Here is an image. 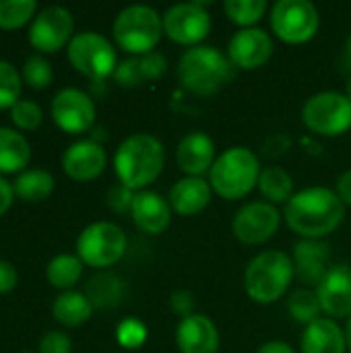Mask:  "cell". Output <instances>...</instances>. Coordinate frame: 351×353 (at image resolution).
<instances>
[{"mask_svg":"<svg viewBox=\"0 0 351 353\" xmlns=\"http://www.w3.org/2000/svg\"><path fill=\"white\" fill-rule=\"evenodd\" d=\"M114 79H116V83L120 87H126V89H132V87L143 85L145 83V77H143L139 58H126V60L118 62V66L114 70Z\"/></svg>","mask_w":351,"mask_h":353,"instance_id":"8d00e7d4","label":"cell"},{"mask_svg":"<svg viewBox=\"0 0 351 353\" xmlns=\"http://www.w3.org/2000/svg\"><path fill=\"white\" fill-rule=\"evenodd\" d=\"M37 14L35 0H0V29H21Z\"/></svg>","mask_w":351,"mask_h":353,"instance_id":"4dcf8cb0","label":"cell"},{"mask_svg":"<svg viewBox=\"0 0 351 353\" xmlns=\"http://www.w3.org/2000/svg\"><path fill=\"white\" fill-rule=\"evenodd\" d=\"M236 74V66L228 54L213 46H197L186 50L178 60V79L184 89L194 95H215L219 93Z\"/></svg>","mask_w":351,"mask_h":353,"instance_id":"3957f363","label":"cell"},{"mask_svg":"<svg viewBox=\"0 0 351 353\" xmlns=\"http://www.w3.org/2000/svg\"><path fill=\"white\" fill-rule=\"evenodd\" d=\"M257 353H296L294 347L285 341H269L265 345H261Z\"/></svg>","mask_w":351,"mask_h":353,"instance_id":"f6af8a7d","label":"cell"},{"mask_svg":"<svg viewBox=\"0 0 351 353\" xmlns=\"http://www.w3.org/2000/svg\"><path fill=\"white\" fill-rule=\"evenodd\" d=\"M72 341L62 331H48L39 339V353H70Z\"/></svg>","mask_w":351,"mask_h":353,"instance_id":"ab89813d","label":"cell"},{"mask_svg":"<svg viewBox=\"0 0 351 353\" xmlns=\"http://www.w3.org/2000/svg\"><path fill=\"white\" fill-rule=\"evenodd\" d=\"M21 79H23V85H27L35 91H41V89L50 87V83L54 79L52 64L41 54H31L23 62Z\"/></svg>","mask_w":351,"mask_h":353,"instance_id":"d6a6232c","label":"cell"},{"mask_svg":"<svg viewBox=\"0 0 351 353\" xmlns=\"http://www.w3.org/2000/svg\"><path fill=\"white\" fill-rule=\"evenodd\" d=\"M126 234L112 221H95L77 238V256L91 269H108L126 252Z\"/></svg>","mask_w":351,"mask_h":353,"instance_id":"ba28073f","label":"cell"},{"mask_svg":"<svg viewBox=\"0 0 351 353\" xmlns=\"http://www.w3.org/2000/svg\"><path fill=\"white\" fill-rule=\"evenodd\" d=\"M21 353H31V352H21Z\"/></svg>","mask_w":351,"mask_h":353,"instance_id":"681fc988","label":"cell"},{"mask_svg":"<svg viewBox=\"0 0 351 353\" xmlns=\"http://www.w3.org/2000/svg\"><path fill=\"white\" fill-rule=\"evenodd\" d=\"M166 165V149L159 139L147 132L126 137L114 155V172L126 188L132 192L147 190Z\"/></svg>","mask_w":351,"mask_h":353,"instance_id":"7a4b0ae2","label":"cell"},{"mask_svg":"<svg viewBox=\"0 0 351 353\" xmlns=\"http://www.w3.org/2000/svg\"><path fill=\"white\" fill-rule=\"evenodd\" d=\"M176 345L180 353H217L219 331L205 314H190L178 323Z\"/></svg>","mask_w":351,"mask_h":353,"instance_id":"ffe728a7","label":"cell"},{"mask_svg":"<svg viewBox=\"0 0 351 353\" xmlns=\"http://www.w3.org/2000/svg\"><path fill=\"white\" fill-rule=\"evenodd\" d=\"M134 194H137V192H132L130 188H126L124 184L118 182V184L112 186L110 192H108V207H110L114 213H120V215L130 213Z\"/></svg>","mask_w":351,"mask_h":353,"instance_id":"f35d334b","label":"cell"},{"mask_svg":"<svg viewBox=\"0 0 351 353\" xmlns=\"http://www.w3.org/2000/svg\"><path fill=\"white\" fill-rule=\"evenodd\" d=\"M223 10L228 19L242 29L252 27L267 12V0H225Z\"/></svg>","mask_w":351,"mask_h":353,"instance_id":"1f68e13d","label":"cell"},{"mask_svg":"<svg viewBox=\"0 0 351 353\" xmlns=\"http://www.w3.org/2000/svg\"><path fill=\"white\" fill-rule=\"evenodd\" d=\"M300 350L302 353H345V331H341V327L333 319H319L302 333Z\"/></svg>","mask_w":351,"mask_h":353,"instance_id":"603a6c76","label":"cell"},{"mask_svg":"<svg viewBox=\"0 0 351 353\" xmlns=\"http://www.w3.org/2000/svg\"><path fill=\"white\" fill-rule=\"evenodd\" d=\"M12 203H14V188L4 176H0V217L6 215V211L12 207Z\"/></svg>","mask_w":351,"mask_h":353,"instance_id":"7bdbcfd3","label":"cell"},{"mask_svg":"<svg viewBox=\"0 0 351 353\" xmlns=\"http://www.w3.org/2000/svg\"><path fill=\"white\" fill-rule=\"evenodd\" d=\"M339 199L343 201V205H350L351 207V168L348 172H343L337 180V190Z\"/></svg>","mask_w":351,"mask_h":353,"instance_id":"ee69618b","label":"cell"},{"mask_svg":"<svg viewBox=\"0 0 351 353\" xmlns=\"http://www.w3.org/2000/svg\"><path fill=\"white\" fill-rule=\"evenodd\" d=\"M283 217L288 228L304 240H323L341 225L345 205L331 188L312 186L296 192L285 203Z\"/></svg>","mask_w":351,"mask_h":353,"instance_id":"6da1fadb","label":"cell"},{"mask_svg":"<svg viewBox=\"0 0 351 353\" xmlns=\"http://www.w3.org/2000/svg\"><path fill=\"white\" fill-rule=\"evenodd\" d=\"M345 50H348V54H350V58H351V35L348 37V43H345Z\"/></svg>","mask_w":351,"mask_h":353,"instance_id":"7dc6e473","label":"cell"},{"mask_svg":"<svg viewBox=\"0 0 351 353\" xmlns=\"http://www.w3.org/2000/svg\"><path fill=\"white\" fill-rule=\"evenodd\" d=\"M106 149L93 139L77 141L62 153V170L74 182H91L99 178L106 170Z\"/></svg>","mask_w":351,"mask_h":353,"instance_id":"2e32d148","label":"cell"},{"mask_svg":"<svg viewBox=\"0 0 351 353\" xmlns=\"http://www.w3.org/2000/svg\"><path fill=\"white\" fill-rule=\"evenodd\" d=\"M14 188V196L25 201V203H41L46 199L52 196L54 188H56V180L48 170H25L17 176V180L12 182Z\"/></svg>","mask_w":351,"mask_h":353,"instance_id":"484cf974","label":"cell"},{"mask_svg":"<svg viewBox=\"0 0 351 353\" xmlns=\"http://www.w3.org/2000/svg\"><path fill=\"white\" fill-rule=\"evenodd\" d=\"M130 217L143 234L159 236L172 223V207L170 201H166L159 192L141 190L134 194Z\"/></svg>","mask_w":351,"mask_h":353,"instance_id":"d6986e66","label":"cell"},{"mask_svg":"<svg viewBox=\"0 0 351 353\" xmlns=\"http://www.w3.org/2000/svg\"><path fill=\"white\" fill-rule=\"evenodd\" d=\"M139 64H141V70H143L145 81H157L168 70V60L159 52H149V54L141 56L139 58Z\"/></svg>","mask_w":351,"mask_h":353,"instance_id":"74e56055","label":"cell"},{"mask_svg":"<svg viewBox=\"0 0 351 353\" xmlns=\"http://www.w3.org/2000/svg\"><path fill=\"white\" fill-rule=\"evenodd\" d=\"M163 33L180 46L197 48L211 33V14L199 2L174 4L163 14Z\"/></svg>","mask_w":351,"mask_h":353,"instance_id":"4fadbf2b","label":"cell"},{"mask_svg":"<svg viewBox=\"0 0 351 353\" xmlns=\"http://www.w3.org/2000/svg\"><path fill=\"white\" fill-rule=\"evenodd\" d=\"M213 188L203 178H182L170 190V207L182 217H194L211 203Z\"/></svg>","mask_w":351,"mask_h":353,"instance_id":"7402d4cb","label":"cell"},{"mask_svg":"<svg viewBox=\"0 0 351 353\" xmlns=\"http://www.w3.org/2000/svg\"><path fill=\"white\" fill-rule=\"evenodd\" d=\"M54 321L62 327H81L93 314V304L87 294L81 292H62L52 304Z\"/></svg>","mask_w":351,"mask_h":353,"instance_id":"d4e9b609","label":"cell"},{"mask_svg":"<svg viewBox=\"0 0 351 353\" xmlns=\"http://www.w3.org/2000/svg\"><path fill=\"white\" fill-rule=\"evenodd\" d=\"M261 172L259 157L250 149L232 147L217 155L209 172V184L223 201H240L259 186Z\"/></svg>","mask_w":351,"mask_h":353,"instance_id":"277c9868","label":"cell"},{"mask_svg":"<svg viewBox=\"0 0 351 353\" xmlns=\"http://www.w3.org/2000/svg\"><path fill=\"white\" fill-rule=\"evenodd\" d=\"M302 120L314 134L341 137L351 128V99L339 91H321L306 99Z\"/></svg>","mask_w":351,"mask_h":353,"instance_id":"9c48e42d","label":"cell"},{"mask_svg":"<svg viewBox=\"0 0 351 353\" xmlns=\"http://www.w3.org/2000/svg\"><path fill=\"white\" fill-rule=\"evenodd\" d=\"M345 95L351 99V77H350V81H348V93H345Z\"/></svg>","mask_w":351,"mask_h":353,"instance_id":"c3c4849f","label":"cell"},{"mask_svg":"<svg viewBox=\"0 0 351 353\" xmlns=\"http://www.w3.org/2000/svg\"><path fill=\"white\" fill-rule=\"evenodd\" d=\"M83 261L77 254H56L48 267H46V279L52 288L62 290V292H70V288L77 285V281L83 275Z\"/></svg>","mask_w":351,"mask_h":353,"instance_id":"4316f807","label":"cell"},{"mask_svg":"<svg viewBox=\"0 0 351 353\" xmlns=\"http://www.w3.org/2000/svg\"><path fill=\"white\" fill-rule=\"evenodd\" d=\"M288 312H290V316L296 323H302L306 327L312 325L314 321H319L323 308H321L317 292H312V290H298V292H294L288 298Z\"/></svg>","mask_w":351,"mask_h":353,"instance_id":"f546056e","label":"cell"},{"mask_svg":"<svg viewBox=\"0 0 351 353\" xmlns=\"http://www.w3.org/2000/svg\"><path fill=\"white\" fill-rule=\"evenodd\" d=\"M329 246L323 240H302L294 246V269L302 283L319 285L327 275L329 267Z\"/></svg>","mask_w":351,"mask_h":353,"instance_id":"44dd1931","label":"cell"},{"mask_svg":"<svg viewBox=\"0 0 351 353\" xmlns=\"http://www.w3.org/2000/svg\"><path fill=\"white\" fill-rule=\"evenodd\" d=\"M345 339H348V350L351 353V316L350 321H348V329H345Z\"/></svg>","mask_w":351,"mask_h":353,"instance_id":"bcb514c9","label":"cell"},{"mask_svg":"<svg viewBox=\"0 0 351 353\" xmlns=\"http://www.w3.org/2000/svg\"><path fill=\"white\" fill-rule=\"evenodd\" d=\"M19 283V273L12 263L0 259V294H8L17 288Z\"/></svg>","mask_w":351,"mask_h":353,"instance_id":"b9f144b4","label":"cell"},{"mask_svg":"<svg viewBox=\"0 0 351 353\" xmlns=\"http://www.w3.org/2000/svg\"><path fill=\"white\" fill-rule=\"evenodd\" d=\"M273 56V39L265 29L248 27L234 33L228 43V58L236 68L254 70L269 62Z\"/></svg>","mask_w":351,"mask_h":353,"instance_id":"9a60e30c","label":"cell"},{"mask_svg":"<svg viewBox=\"0 0 351 353\" xmlns=\"http://www.w3.org/2000/svg\"><path fill=\"white\" fill-rule=\"evenodd\" d=\"M281 225V213L267 201L244 205L232 219L234 236L248 246H259L271 240Z\"/></svg>","mask_w":351,"mask_h":353,"instance_id":"5bb4252c","label":"cell"},{"mask_svg":"<svg viewBox=\"0 0 351 353\" xmlns=\"http://www.w3.org/2000/svg\"><path fill=\"white\" fill-rule=\"evenodd\" d=\"M23 93V79L21 70L14 64L0 60V110H10Z\"/></svg>","mask_w":351,"mask_h":353,"instance_id":"836d02e7","label":"cell"},{"mask_svg":"<svg viewBox=\"0 0 351 353\" xmlns=\"http://www.w3.org/2000/svg\"><path fill=\"white\" fill-rule=\"evenodd\" d=\"M74 37V17L64 6H48L29 25V43L39 54H54Z\"/></svg>","mask_w":351,"mask_h":353,"instance_id":"8fae6325","label":"cell"},{"mask_svg":"<svg viewBox=\"0 0 351 353\" xmlns=\"http://www.w3.org/2000/svg\"><path fill=\"white\" fill-rule=\"evenodd\" d=\"M215 159V143L203 130L188 132L176 147V163L188 178H203L205 172H211Z\"/></svg>","mask_w":351,"mask_h":353,"instance_id":"ac0fdd59","label":"cell"},{"mask_svg":"<svg viewBox=\"0 0 351 353\" xmlns=\"http://www.w3.org/2000/svg\"><path fill=\"white\" fill-rule=\"evenodd\" d=\"M31 161V145L27 137L14 128L0 126V176L25 172Z\"/></svg>","mask_w":351,"mask_h":353,"instance_id":"cb8c5ba5","label":"cell"},{"mask_svg":"<svg viewBox=\"0 0 351 353\" xmlns=\"http://www.w3.org/2000/svg\"><path fill=\"white\" fill-rule=\"evenodd\" d=\"M319 10L308 0H279L271 8V29L285 43H306L319 33Z\"/></svg>","mask_w":351,"mask_h":353,"instance_id":"30bf717a","label":"cell"},{"mask_svg":"<svg viewBox=\"0 0 351 353\" xmlns=\"http://www.w3.org/2000/svg\"><path fill=\"white\" fill-rule=\"evenodd\" d=\"M259 190L267 199V203H288L294 192V180L283 168H267L261 172Z\"/></svg>","mask_w":351,"mask_h":353,"instance_id":"f1b7e54d","label":"cell"},{"mask_svg":"<svg viewBox=\"0 0 351 353\" xmlns=\"http://www.w3.org/2000/svg\"><path fill=\"white\" fill-rule=\"evenodd\" d=\"M70 66L83 77L91 79V83L103 81L114 74L118 66L116 48L108 37L97 31H81L68 43L66 50Z\"/></svg>","mask_w":351,"mask_h":353,"instance_id":"52a82bcc","label":"cell"},{"mask_svg":"<svg viewBox=\"0 0 351 353\" xmlns=\"http://www.w3.org/2000/svg\"><path fill=\"white\" fill-rule=\"evenodd\" d=\"M10 120L19 130L31 132L37 130L43 122V112L41 108L33 101V99H19L12 108H10Z\"/></svg>","mask_w":351,"mask_h":353,"instance_id":"e575fe53","label":"cell"},{"mask_svg":"<svg viewBox=\"0 0 351 353\" xmlns=\"http://www.w3.org/2000/svg\"><path fill=\"white\" fill-rule=\"evenodd\" d=\"M170 306H172V310H174L178 316H182V319L194 314V312H192V310H194V298H192L190 292H184V290L176 292V294L170 298Z\"/></svg>","mask_w":351,"mask_h":353,"instance_id":"60d3db41","label":"cell"},{"mask_svg":"<svg viewBox=\"0 0 351 353\" xmlns=\"http://www.w3.org/2000/svg\"><path fill=\"white\" fill-rule=\"evenodd\" d=\"M126 294L124 281L114 273H99L87 285V298L93 308H114L122 302Z\"/></svg>","mask_w":351,"mask_h":353,"instance_id":"83f0119b","label":"cell"},{"mask_svg":"<svg viewBox=\"0 0 351 353\" xmlns=\"http://www.w3.org/2000/svg\"><path fill=\"white\" fill-rule=\"evenodd\" d=\"M116 337H118V343L126 350H137L145 343L147 339V329L143 323L134 321V319H128V321H122L118 331H116Z\"/></svg>","mask_w":351,"mask_h":353,"instance_id":"d590c367","label":"cell"},{"mask_svg":"<svg viewBox=\"0 0 351 353\" xmlns=\"http://www.w3.org/2000/svg\"><path fill=\"white\" fill-rule=\"evenodd\" d=\"M323 312L329 319L351 316V265H335L317 285Z\"/></svg>","mask_w":351,"mask_h":353,"instance_id":"e0dca14e","label":"cell"},{"mask_svg":"<svg viewBox=\"0 0 351 353\" xmlns=\"http://www.w3.org/2000/svg\"><path fill=\"white\" fill-rule=\"evenodd\" d=\"M112 33L124 52L141 58L149 52H155V46L163 35V17H159V12L151 6L132 4L118 12Z\"/></svg>","mask_w":351,"mask_h":353,"instance_id":"8992f818","label":"cell"},{"mask_svg":"<svg viewBox=\"0 0 351 353\" xmlns=\"http://www.w3.org/2000/svg\"><path fill=\"white\" fill-rule=\"evenodd\" d=\"M54 124L66 134H83L95 122V101L77 87L60 89L50 105Z\"/></svg>","mask_w":351,"mask_h":353,"instance_id":"7c38bea8","label":"cell"},{"mask_svg":"<svg viewBox=\"0 0 351 353\" xmlns=\"http://www.w3.org/2000/svg\"><path fill=\"white\" fill-rule=\"evenodd\" d=\"M296 277L294 261L281 250L257 254L244 271V290L259 304H273L285 296Z\"/></svg>","mask_w":351,"mask_h":353,"instance_id":"5b68a950","label":"cell"}]
</instances>
